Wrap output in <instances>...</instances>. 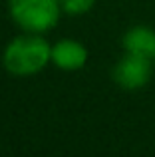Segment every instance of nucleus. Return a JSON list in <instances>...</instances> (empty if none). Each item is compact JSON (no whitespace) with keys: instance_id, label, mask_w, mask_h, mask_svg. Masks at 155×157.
<instances>
[{"instance_id":"nucleus-1","label":"nucleus","mask_w":155,"mask_h":157,"mask_svg":"<svg viewBox=\"0 0 155 157\" xmlns=\"http://www.w3.org/2000/svg\"><path fill=\"white\" fill-rule=\"evenodd\" d=\"M52 60V48L42 36L24 34L6 46L2 56L4 68L14 76H32Z\"/></svg>"},{"instance_id":"nucleus-2","label":"nucleus","mask_w":155,"mask_h":157,"mask_svg":"<svg viewBox=\"0 0 155 157\" xmlns=\"http://www.w3.org/2000/svg\"><path fill=\"white\" fill-rule=\"evenodd\" d=\"M10 14L20 28L42 34L56 26L60 18V0H8Z\"/></svg>"},{"instance_id":"nucleus-3","label":"nucleus","mask_w":155,"mask_h":157,"mask_svg":"<svg viewBox=\"0 0 155 157\" xmlns=\"http://www.w3.org/2000/svg\"><path fill=\"white\" fill-rule=\"evenodd\" d=\"M151 76V60L135 54H127L113 68V80L123 90H137L145 86Z\"/></svg>"},{"instance_id":"nucleus-4","label":"nucleus","mask_w":155,"mask_h":157,"mask_svg":"<svg viewBox=\"0 0 155 157\" xmlns=\"http://www.w3.org/2000/svg\"><path fill=\"white\" fill-rule=\"evenodd\" d=\"M121 46L127 54L143 56L153 60L155 58V32L147 26H133L125 32Z\"/></svg>"},{"instance_id":"nucleus-5","label":"nucleus","mask_w":155,"mask_h":157,"mask_svg":"<svg viewBox=\"0 0 155 157\" xmlns=\"http://www.w3.org/2000/svg\"><path fill=\"white\" fill-rule=\"evenodd\" d=\"M88 60V50L76 40H60L52 48V62L62 70H80Z\"/></svg>"},{"instance_id":"nucleus-6","label":"nucleus","mask_w":155,"mask_h":157,"mask_svg":"<svg viewBox=\"0 0 155 157\" xmlns=\"http://www.w3.org/2000/svg\"><path fill=\"white\" fill-rule=\"evenodd\" d=\"M60 4H62L64 12H68L72 16H78V14L88 12L96 4V0H60Z\"/></svg>"},{"instance_id":"nucleus-7","label":"nucleus","mask_w":155,"mask_h":157,"mask_svg":"<svg viewBox=\"0 0 155 157\" xmlns=\"http://www.w3.org/2000/svg\"><path fill=\"white\" fill-rule=\"evenodd\" d=\"M153 60H155V58H153Z\"/></svg>"}]
</instances>
